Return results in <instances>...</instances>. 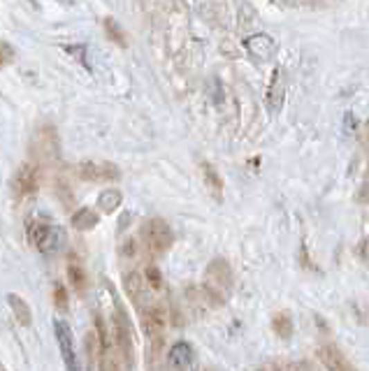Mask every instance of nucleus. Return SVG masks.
Segmentation results:
<instances>
[{
    "label": "nucleus",
    "mask_w": 369,
    "mask_h": 371,
    "mask_svg": "<svg viewBox=\"0 0 369 371\" xmlns=\"http://www.w3.org/2000/svg\"><path fill=\"white\" fill-rule=\"evenodd\" d=\"M111 300H114V320H111V334H114L116 350L123 357V364L133 371L135 369V332L130 325L128 311L123 309V304L118 302L116 293L111 290Z\"/></svg>",
    "instance_id": "obj_1"
},
{
    "label": "nucleus",
    "mask_w": 369,
    "mask_h": 371,
    "mask_svg": "<svg viewBox=\"0 0 369 371\" xmlns=\"http://www.w3.org/2000/svg\"><path fill=\"white\" fill-rule=\"evenodd\" d=\"M142 318V329L149 339V360H156L161 355V348L165 343V329H168V316L158 304H149V307H140Z\"/></svg>",
    "instance_id": "obj_2"
},
{
    "label": "nucleus",
    "mask_w": 369,
    "mask_h": 371,
    "mask_svg": "<svg viewBox=\"0 0 369 371\" xmlns=\"http://www.w3.org/2000/svg\"><path fill=\"white\" fill-rule=\"evenodd\" d=\"M140 239L144 244V248H147V253L158 257V255H165L172 248L174 235L168 221H163V218H149L140 228Z\"/></svg>",
    "instance_id": "obj_3"
},
{
    "label": "nucleus",
    "mask_w": 369,
    "mask_h": 371,
    "mask_svg": "<svg viewBox=\"0 0 369 371\" xmlns=\"http://www.w3.org/2000/svg\"><path fill=\"white\" fill-rule=\"evenodd\" d=\"M30 156L39 163H56L61 156V137L51 123H42L33 135L30 142Z\"/></svg>",
    "instance_id": "obj_4"
},
{
    "label": "nucleus",
    "mask_w": 369,
    "mask_h": 371,
    "mask_svg": "<svg viewBox=\"0 0 369 371\" xmlns=\"http://www.w3.org/2000/svg\"><path fill=\"white\" fill-rule=\"evenodd\" d=\"M28 237L39 253H58L68 237H65V230L58 228L54 223H33L28 225Z\"/></svg>",
    "instance_id": "obj_5"
},
{
    "label": "nucleus",
    "mask_w": 369,
    "mask_h": 371,
    "mask_svg": "<svg viewBox=\"0 0 369 371\" xmlns=\"http://www.w3.org/2000/svg\"><path fill=\"white\" fill-rule=\"evenodd\" d=\"M77 177L87 183H100V181H118L121 170L114 163L107 161H82L77 165Z\"/></svg>",
    "instance_id": "obj_6"
},
{
    "label": "nucleus",
    "mask_w": 369,
    "mask_h": 371,
    "mask_svg": "<svg viewBox=\"0 0 369 371\" xmlns=\"http://www.w3.org/2000/svg\"><path fill=\"white\" fill-rule=\"evenodd\" d=\"M54 332L58 341V350H61V357L65 362V369L68 371H79L77 353H75V336H72V327L68 325L65 318H56L54 320Z\"/></svg>",
    "instance_id": "obj_7"
},
{
    "label": "nucleus",
    "mask_w": 369,
    "mask_h": 371,
    "mask_svg": "<svg viewBox=\"0 0 369 371\" xmlns=\"http://www.w3.org/2000/svg\"><path fill=\"white\" fill-rule=\"evenodd\" d=\"M39 179H42V172H39L37 163H24L12 177V193L17 197L33 195L39 188Z\"/></svg>",
    "instance_id": "obj_8"
},
{
    "label": "nucleus",
    "mask_w": 369,
    "mask_h": 371,
    "mask_svg": "<svg viewBox=\"0 0 369 371\" xmlns=\"http://www.w3.org/2000/svg\"><path fill=\"white\" fill-rule=\"evenodd\" d=\"M318 360L327 371H358L348 362V357L332 343H325V346L318 348Z\"/></svg>",
    "instance_id": "obj_9"
},
{
    "label": "nucleus",
    "mask_w": 369,
    "mask_h": 371,
    "mask_svg": "<svg viewBox=\"0 0 369 371\" xmlns=\"http://www.w3.org/2000/svg\"><path fill=\"white\" fill-rule=\"evenodd\" d=\"M244 44H246L249 54L260 58V61H267V58H272V54H274V42H272V37L265 35V33H255V35L246 37Z\"/></svg>",
    "instance_id": "obj_10"
},
{
    "label": "nucleus",
    "mask_w": 369,
    "mask_h": 371,
    "mask_svg": "<svg viewBox=\"0 0 369 371\" xmlns=\"http://www.w3.org/2000/svg\"><path fill=\"white\" fill-rule=\"evenodd\" d=\"M200 170H202V177H204V186H207V190H209V195L214 197L216 202H223V179H221V174L216 172V168L212 163H207L204 161L202 165H200Z\"/></svg>",
    "instance_id": "obj_11"
},
{
    "label": "nucleus",
    "mask_w": 369,
    "mask_h": 371,
    "mask_svg": "<svg viewBox=\"0 0 369 371\" xmlns=\"http://www.w3.org/2000/svg\"><path fill=\"white\" fill-rule=\"evenodd\" d=\"M168 362L174 371H186L190 367V362H193V348H190L186 341L174 343V346L170 348Z\"/></svg>",
    "instance_id": "obj_12"
},
{
    "label": "nucleus",
    "mask_w": 369,
    "mask_h": 371,
    "mask_svg": "<svg viewBox=\"0 0 369 371\" xmlns=\"http://www.w3.org/2000/svg\"><path fill=\"white\" fill-rule=\"evenodd\" d=\"M8 304H10L12 314H15V318H17V323L21 325V327H28V325L33 323V311L28 307V302H26L24 297H19L17 293H10Z\"/></svg>",
    "instance_id": "obj_13"
},
{
    "label": "nucleus",
    "mask_w": 369,
    "mask_h": 371,
    "mask_svg": "<svg viewBox=\"0 0 369 371\" xmlns=\"http://www.w3.org/2000/svg\"><path fill=\"white\" fill-rule=\"evenodd\" d=\"M98 223H100V216H98V211L91 209V207H82L72 214V228L79 230V232L93 230Z\"/></svg>",
    "instance_id": "obj_14"
},
{
    "label": "nucleus",
    "mask_w": 369,
    "mask_h": 371,
    "mask_svg": "<svg viewBox=\"0 0 369 371\" xmlns=\"http://www.w3.org/2000/svg\"><path fill=\"white\" fill-rule=\"evenodd\" d=\"M123 288H126V295L130 300L135 302V307L142 304V297H144V281L137 271H126L123 274Z\"/></svg>",
    "instance_id": "obj_15"
},
{
    "label": "nucleus",
    "mask_w": 369,
    "mask_h": 371,
    "mask_svg": "<svg viewBox=\"0 0 369 371\" xmlns=\"http://www.w3.org/2000/svg\"><path fill=\"white\" fill-rule=\"evenodd\" d=\"M267 105H269V109H279L283 105V72H281V68L274 70L272 82H269Z\"/></svg>",
    "instance_id": "obj_16"
},
{
    "label": "nucleus",
    "mask_w": 369,
    "mask_h": 371,
    "mask_svg": "<svg viewBox=\"0 0 369 371\" xmlns=\"http://www.w3.org/2000/svg\"><path fill=\"white\" fill-rule=\"evenodd\" d=\"M121 202H123V195H121V190H116V188L102 190L100 197H98V207H100L102 214H114V211L121 207Z\"/></svg>",
    "instance_id": "obj_17"
},
{
    "label": "nucleus",
    "mask_w": 369,
    "mask_h": 371,
    "mask_svg": "<svg viewBox=\"0 0 369 371\" xmlns=\"http://www.w3.org/2000/svg\"><path fill=\"white\" fill-rule=\"evenodd\" d=\"M272 332L279 336V339H291L293 336V318L288 311H279V314H274Z\"/></svg>",
    "instance_id": "obj_18"
},
{
    "label": "nucleus",
    "mask_w": 369,
    "mask_h": 371,
    "mask_svg": "<svg viewBox=\"0 0 369 371\" xmlns=\"http://www.w3.org/2000/svg\"><path fill=\"white\" fill-rule=\"evenodd\" d=\"M68 281H70V286L75 288V293H79V295H84V290L89 286L87 271H84L82 264L75 260H70V264H68Z\"/></svg>",
    "instance_id": "obj_19"
},
{
    "label": "nucleus",
    "mask_w": 369,
    "mask_h": 371,
    "mask_svg": "<svg viewBox=\"0 0 369 371\" xmlns=\"http://www.w3.org/2000/svg\"><path fill=\"white\" fill-rule=\"evenodd\" d=\"M102 26H105V33H107V37L111 39V42L126 49V46H128V39H126V33H123L121 26H118L114 19H105Z\"/></svg>",
    "instance_id": "obj_20"
},
{
    "label": "nucleus",
    "mask_w": 369,
    "mask_h": 371,
    "mask_svg": "<svg viewBox=\"0 0 369 371\" xmlns=\"http://www.w3.org/2000/svg\"><path fill=\"white\" fill-rule=\"evenodd\" d=\"M12 61H15V46L0 39V70L12 65Z\"/></svg>",
    "instance_id": "obj_21"
},
{
    "label": "nucleus",
    "mask_w": 369,
    "mask_h": 371,
    "mask_svg": "<svg viewBox=\"0 0 369 371\" xmlns=\"http://www.w3.org/2000/svg\"><path fill=\"white\" fill-rule=\"evenodd\" d=\"M144 278H147V283L154 290H158L163 286V274H161V269H158L156 264H149L147 271H144Z\"/></svg>",
    "instance_id": "obj_22"
},
{
    "label": "nucleus",
    "mask_w": 369,
    "mask_h": 371,
    "mask_svg": "<svg viewBox=\"0 0 369 371\" xmlns=\"http://www.w3.org/2000/svg\"><path fill=\"white\" fill-rule=\"evenodd\" d=\"M68 290H65V286H61V283H56L54 286V307L58 311H68Z\"/></svg>",
    "instance_id": "obj_23"
},
{
    "label": "nucleus",
    "mask_w": 369,
    "mask_h": 371,
    "mask_svg": "<svg viewBox=\"0 0 369 371\" xmlns=\"http://www.w3.org/2000/svg\"><path fill=\"white\" fill-rule=\"evenodd\" d=\"M111 350H100V371H118V362L114 360V355H111Z\"/></svg>",
    "instance_id": "obj_24"
},
{
    "label": "nucleus",
    "mask_w": 369,
    "mask_h": 371,
    "mask_svg": "<svg viewBox=\"0 0 369 371\" xmlns=\"http://www.w3.org/2000/svg\"><path fill=\"white\" fill-rule=\"evenodd\" d=\"M56 193H58V197H61V200H63L65 207H70V204H72V190L68 188L65 179H58V183H56Z\"/></svg>",
    "instance_id": "obj_25"
},
{
    "label": "nucleus",
    "mask_w": 369,
    "mask_h": 371,
    "mask_svg": "<svg viewBox=\"0 0 369 371\" xmlns=\"http://www.w3.org/2000/svg\"><path fill=\"white\" fill-rule=\"evenodd\" d=\"M135 253H137L135 242H133V239H128V242L121 246V255H123V257H135Z\"/></svg>",
    "instance_id": "obj_26"
},
{
    "label": "nucleus",
    "mask_w": 369,
    "mask_h": 371,
    "mask_svg": "<svg viewBox=\"0 0 369 371\" xmlns=\"http://www.w3.org/2000/svg\"><path fill=\"white\" fill-rule=\"evenodd\" d=\"M360 260H362V262L367 260V242H362V244H360Z\"/></svg>",
    "instance_id": "obj_27"
},
{
    "label": "nucleus",
    "mask_w": 369,
    "mask_h": 371,
    "mask_svg": "<svg viewBox=\"0 0 369 371\" xmlns=\"http://www.w3.org/2000/svg\"><path fill=\"white\" fill-rule=\"evenodd\" d=\"M0 371H8V369H5V367H3V369H0Z\"/></svg>",
    "instance_id": "obj_28"
},
{
    "label": "nucleus",
    "mask_w": 369,
    "mask_h": 371,
    "mask_svg": "<svg viewBox=\"0 0 369 371\" xmlns=\"http://www.w3.org/2000/svg\"><path fill=\"white\" fill-rule=\"evenodd\" d=\"M0 369H3V364H0Z\"/></svg>",
    "instance_id": "obj_29"
}]
</instances>
